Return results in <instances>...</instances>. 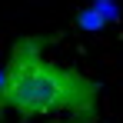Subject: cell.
<instances>
[{"instance_id": "cell-2", "label": "cell", "mask_w": 123, "mask_h": 123, "mask_svg": "<svg viewBox=\"0 0 123 123\" xmlns=\"http://www.w3.org/2000/svg\"><path fill=\"white\" fill-rule=\"evenodd\" d=\"M73 27H77V30H90V33H93V30H103L106 23H103V17L93 10V7H83L80 13L73 17Z\"/></svg>"}, {"instance_id": "cell-5", "label": "cell", "mask_w": 123, "mask_h": 123, "mask_svg": "<svg viewBox=\"0 0 123 123\" xmlns=\"http://www.w3.org/2000/svg\"><path fill=\"white\" fill-rule=\"evenodd\" d=\"M0 90H3V67H0Z\"/></svg>"}, {"instance_id": "cell-3", "label": "cell", "mask_w": 123, "mask_h": 123, "mask_svg": "<svg viewBox=\"0 0 123 123\" xmlns=\"http://www.w3.org/2000/svg\"><path fill=\"white\" fill-rule=\"evenodd\" d=\"M90 7L103 17V23H120V7H117V0H90Z\"/></svg>"}, {"instance_id": "cell-1", "label": "cell", "mask_w": 123, "mask_h": 123, "mask_svg": "<svg viewBox=\"0 0 123 123\" xmlns=\"http://www.w3.org/2000/svg\"><path fill=\"white\" fill-rule=\"evenodd\" d=\"M50 33H23L10 43L3 63V90H0V123L13 110L20 120L73 113L77 120H100V83L80 73L77 67L50 63L43 57Z\"/></svg>"}, {"instance_id": "cell-4", "label": "cell", "mask_w": 123, "mask_h": 123, "mask_svg": "<svg viewBox=\"0 0 123 123\" xmlns=\"http://www.w3.org/2000/svg\"><path fill=\"white\" fill-rule=\"evenodd\" d=\"M53 123H86V120H53Z\"/></svg>"}]
</instances>
